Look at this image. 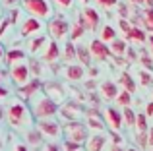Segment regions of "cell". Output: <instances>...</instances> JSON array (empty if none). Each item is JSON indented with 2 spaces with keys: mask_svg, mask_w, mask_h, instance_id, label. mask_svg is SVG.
Here are the masks:
<instances>
[{
  "mask_svg": "<svg viewBox=\"0 0 153 151\" xmlns=\"http://www.w3.org/2000/svg\"><path fill=\"white\" fill-rule=\"evenodd\" d=\"M41 89H43V93H45L52 103H56V105H60V103L66 99L64 87L60 85L58 81H49V83H45V85H41Z\"/></svg>",
  "mask_w": 153,
  "mask_h": 151,
  "instance_id": "cell-12",
  "label": "cell"
},
{
  "mask_svg": "<svg viewBox=\"0 0 153 151\" xmlns=\"http://www.w3.org/2000/svg\"><path fill=\"white\" fill-rule=\"evenodd\" d=\"M68 33H70V41L74 43V41H78V39H82V37H83V33H85V29H83L82 25H78V23H76V25L72 27V29L68 31Z\"/></svg>",
  "mask_w": 153,
  "mask_h": 151,
  "instance_id": "cell-33",
  "label": "cell"
},
{
  "mask_svg": "<svg viewBox=\"0 0 153 151\" xmlns=\"http://www.w3.org/2000/svg\"><path fill=\"white\" fill-rule=\"evenodd\" d=\"M118 25H120V29L124 31V35H128V33H130L132 25H130V21H128V19H118Z\"/></svg>",
  "mask_w": 153,
  "mask_h": 151,
  "instance_id": "cell-41",
  "label": "cell"
},
{
  "mask_svg": "<svg viewBox=\"0 0 153 151\" xmlns=\"http://www.w3.org/2000/svg\"><path fill=\"white\" fill-rule=\"evenodd\" d=\"M60 56V49H58V43L56 41H47V45H45V49L41 50V58L45 62H54L56 58Z\"/></svg>",
  "mask_w": 153,
  "mask_h": 151,
  "instance_id": "cell-17",
  "label": "cell"
},
{
  "mask_svg": "<svg viewBox=\"0 0 153 151\" xmlns=\"http://www.w3.org/2000/svg\"><path fill=\"white\" fill-rule=\"evenodd\" d=\"M10 25H12V23H10V19H8V18H2V19H0V39L4 37V33L8 31V27H10Z\"/></svg>",
  "mask_w": 153,
  "mask_h": 151,
  "instance_id": "cell-40",
  "label": "cell"
},
{
  "mask_svg": "<svg viewBox=\"0 0 153 151\" xmlns=\"http://www.w3.org/2000/svg\"><path fill=\"white\" fill-rule=\"evenodd\" d=\"M62 134L66 136V141H72L78 145H83L85 140L89 138V132L83 122H66L62 126Z\"/></svg>",
  "mask_w": 153,
  "mask_h": 151,
  "instance_id": "cell-4",
  "label": "cell"
},
{
  "mask_svg": "<svg viewBox=\"0 0 153 151\" xmlns=\"http://www.w3.org/2000/svg\"><path fill=\"white\" fill-rule=\"evenodd\" d=\"M138 76H140V81H142V85H149V83H151V74H149V72H146V70L140 68V70H138Z\"/></svg>",
  "mask_w": 153,
  "mask_h": 151,
  "instance_id": "cell-36",
  "label": "cell"
},
{
  "mask_svg": "<svg viewBox=\"0 0 153 151\" xmlns=\"http://www.w3.org/2000/svg\"><path fill=\"white\" fill-rule=\"evenodd\" d=\"M124 151H140V149H136V147H128V149H124Z\"/></svg>",
  "mask_w": 153,
  "mask_h": 151,
  "instance_id": "cell-55",
  "label": "cell"
},
{
  "mask_svg": "<svg viewBox=\"0 0 153 151\" xmlns=\"http://www.w3.org/2000/svg\"><path fill=\"white\" fill-rule=\"evenodd\" d=\"M29 62H22V64H16V66H10V78L12 81L16 83L18 87L25 85L27 81H29Z\"/></svg>",
  "mask_w": 153,
  "mask_h": 151,
  "instance_id": "cell-10",
  "label": "cell"
},
{
  "mask_svg": "<svg viewBox=\"0 0 153 151\" xmlns=\"http://www.w3.org/2000/svg\"><path fill=\"white\" fill-rule=\"evenodd\" d=\"M99 21H101V16H99V12H95L93 8H83V12L79 14L78 18V25H82L83 29H89V31H95L99 27Z\"/></svg>",
  "mask_w": 153,
  "mask_h": 151,
  "instance_id": "cell-7",
  "label": "cell"
},
{
  "mask_svg": "<svg viewBox=\"0 0 153 151\" xmlns=\"http://www.w3.org/2000/svg\"><path fill=\"white\" fill-rule=\"evenodd\" d=\"M138 58H140V64L143 66L142 70H146V72H153V58H151V54L147 53V49H142L138 53Z\"/></svg>",
  "mask_w": 153,
  "mask_h": 151,
  "instance_id": "cell-25",
  "label": "cell"
},
{
  "mask_svg": "<svg viewBox=\"0 0 153 151\" xmlns=\"http://www.w3.org/2000/svg\"><path fill=\"white\" fill-rule=\"evenodd\" d=\"M76 58H79V64L82 66H89L91 64V54L87 47H76Z\"/></svg>",
  "mask_w": 153,
  "mask_h": 151,
  "instance_id": "cell-26",
  "label": "cell"
},
{
  "mask_svg": "<svg viewBox=\"0 0 153 151\" xmlns=\"http://www.w3.org/2000/svg\"><path fill=\"white\" fill-rule=\"evenodd\" d=\"M111 151H124V149L120 147V144H112L111 145Z\"/></svg>",
  "mask_w": 153,
  "mask_h": 151,
  "instance_id": "cell-52",
  "label": "cell"
},
{
  "mask_svg": "<svg viewBox=\"0 0 153 151\" xmlns=\"http://www.w3.org/2000/svg\"><path fill=\"white\" fill-rule=\"evenodd\" d=\"M147 43H149V54H151V58H153V35H149V37H147Z\"/></svg>",
  "mask_w": 153,
  "mask_h": 151,
  "instance_id": "cell-48",
  "label": "cell"
},
{
  "mask_svg": "<svg viewBox=\"0 0 153 151\" xmlns=\"http://www.w3.org/2000/svg\"><path fill=\"white\" fill-rule=\"evenodd\" d=\"M22 6L31 18L47 19L52 16V4L51 0H22Z\"/></svg>",
  "mask_w": 153,
  "mask_h": 151,
  "instance_id": "cell-3",
  "label": "cell"
},
{
  "mask_svg": "<svg viewBox=\"0 0 153 151\" xmlns=\"http://www.w3.org/2000/svg\"><path fill=\"white\" fill-rule=\"evenodd\" d=\"M64 74H66V78L70 79V81H79V79H83V76H85V68H83L82 64H68L66 70H64Z\"/></svg>",
  "mask_w": 153,
  "mask_h": 151,
  "instance_id": "cell-21",
  "label": "cell"
},
{
  "mask_svg": "<svg viewBox=\"0 0 153 151\" xmlns=\"http://www.w3.org/2000/svg\"><path fill=\"white\" fill-rule=\"evenodd\" d=\"M147 147L153 149V126H151V128H147Z\"/></svg>",
  "mask_w": 153,
  "mask_h": 151,
  "instance_id": "cell-45",
  "label": "cell"
},
{
  "mask_svg": "<svg viewBox=\"0 0 153 151\" xmlns=\"http://www.w3.org/2000/svg\"><path fill=\"white\" fill-rule=\"evenodd\" d=\"M6 97H8V89L0 85V99H6Z\"/></svg>",
  "mask_w": 153,
  "mask_h": 151,
  "instance_id": "cell-50",
  "label": "cell"
},
{
  "mask_svg": "<svg viewBox=\"0 0 153 151\" xmlns=\"http://www.w3.org/2000/svg\"><path fill=\"white\" fill-rule=\"evenodd\" d=\"M56 114H60L62 120H64V124H66V122H79L82 116L85 114V110H83L78 103H64Z\"/></svg>",
  "mask_w": 153,
  "mask_h": 151,
  "instance_id": "cell-6",
  "label": "cell"
},
{
  "mask_svg": "<svg viewBox=\"0 0 153 151\" xmlns=\"http://www.w3.org/2000/svg\"><path fill=\"white\" fill-rule=\"evenodd\" d=\"M45 31V23L41 21V19L37 18H25L22 23V27H19V33H22V37L25 39H31V37H37L39 33H43Z\"/></svg>",
  "mask_w": 153,
  "mask_h": 151,
  "instance_id": "cell-8",
  "label": "cell"
},
{
  "mask_svg": "<svg viewBox=\"0 0 153 151\" xmlns=\"http://www.w3.org/2000/svg\"><path fill=\"white\" fill-rule=\"evenodd\" d=\"M0 2H2V6H6V8H14L19 0H0Z\"/></svg>",
  "mask_w": 153,
  "mask_h": 151,
  "instance_id": "cell-46",
  "label": "cell"
},
{
  "mask_svg": "<svg viewBox=\"0 0 153 151\" xmlns=\"http://www.w3.org/2000/svg\"><path fill=\"white\" fill-rule=\"evenodd\" d=\"M143 25L147 27L149 31H153V8H147L146 12H143Z\"/></svg>",
  "mask_w": 153,
  "mask_h": 151,
  "instance_id": "cell-34",
  "label": "cell"
},
{
  "mask_svg": "<svg viewBox=\"0 0 153 151\" xmlns=\"http://www.w3.org/2000/svg\"><path fill=\"white\" fill-rule=\"evenodd\" d=\"M116 39V29L112 25H103V29H101V37H99V41H103L105 45L107 43H111V41H114Z\"/></svg>",
  "mask_w": 153,
  "mask_h": 151,
  "instance_id": "cell-27",
  "label": "cell"
},
{
  "mask_svg": "<svg viewBox=\"0 0 153 151\" xmlns=\"http://www.w3.org/2000/svg\"><path fill=\"white\" fill-rule=\"evenodd\" d=\"M62 151H83V145L72 144V141H64V145H62Z\"/></svg>",
  "mask_w": 153,
  "mask_h": 151,
  "instance_id": "cell-37",
  "label": "cell"
},
{
  "mask_svg": "<svg viewBox=\"0 0 153 151\" xmlns=\"http://www.w3.org/2000/svg\"><path fill=\"white\" fill-rule=\"evenodd\" d=\"M4 62H6L8 68H10V66H16V64H22V62H27V54H25V50H22V49L6 50V58H4Z\"/></svg>",
  "mask_w": 153,
  "mask_h": 151,
  "instance_id": "cell-18",
  "label": "cell"
},
{
  "mask_svg": "<svg viewBox=\"0 0 153 151\" xmlns=\"http://www.w3.org/2000/svg\"><path fill=\"white\" fill-rule=\"evenodd\" d=\"M136 144H138L142 149H146V147H147V132L138 134V136H136Z\"/></svg>",
  "mask_w": 153,
  "mask_h": 151,
  "instance_id": "cell-38",
  "label": "cell"
},
{
  "mask_svg": "<svg viewBox=\"0 0 153 151\" xmlns=\"http://www.w3.org/2000/svg\"><path fill=\"white\" fill-rule=\"evenodd\" d=\"M10 151H31V149L27 147V144H25V141L14 140V141H12V147H10Z\"/></svg>",
  "mask_w": 153,
  "mask_h": 151,
  "instance_id": "cell-35",
  "label": "cell"
},
{
  "mask_svg": "<svg viewBox=\"0 0 153 151\" xmlns=\"http://www.w3.org/2000/svg\"><path fill=\"white\" fill-rule=\"evenodd\" d=\"M134 126H136V130H138V134H142V132H147V116L146 114H136V122H134Z\"/></svg>",
  "mask_w": 153,
  "mask_h": 151,
  "instance_id": "cell-30",
  "label": "cell"
},
{
  "mask_svg": "<svg viewBox=\"0 0 153 151\" xmlns=\"http://www.w3.org/2000/svg\"><path fill=\"white\" fill-rule=\"evenodd\" d=\"M27 103H29L27 107H29V110H31V114H33V118H37V120L52 118V116H56V113H58V105H56V103H52L41 89H39Z\"/></svg>",
  "mask_w": 153,
  "mask_h": 151,
  "instance_id": "cell-2",
  "label": "cell"
},
{
  "mask_svg": "<svg viewBox=\"0 0 153 151\" xmlns=\"http://www.w3.org/2000/svg\"><path fill=\"white\" fill-rule=\"evenodd\" d=\"M0 85H2V74H0Z\"/></svg>",
  "mask_w": 153,
  "mask_h": 151,
  "instance_id": "cell-56",
  "label": "cell"
},
{
  "mask_svg": "<svg viewBox=\"0 0 153 151\" xmlns=\"http://www.w3.org/2000/svg\"><path fill=\"white\" fill-rule=\"evenodd\" d=\"M126 39H128V41L142 43V45H143V43L147 41V33L142 29V27H132V29H130V33L126 35Z\"/></svg>",
  "mask_w": 153,
  "mask_h": 151,
  "instance_id": "cell-24",
  "label": "cell"
},
{
  "mask_svg": "<svg viewBox=\"0 0 153 151\" xmlns=\"http://www.w3.org/2000/svg\"><path fill=\"white\" fill-rule=\"evenodd\" d=\"M43 151H62V145H58L56 141H49V144H43Z\"/></svg>",
  "mask_w": 153,
  "mask_h": 151,
  "instance_id": "cell-39",
  "label": "cell"
},
{
  "mask_svg": "<svg viewBox=\"0 0 153 151\" xmlns=\"http://www.w3.org/2000/svg\"><path fill=\"white\" fill-rule=\"evenodd\" d=\"M146 116H147V118L153 116V101H151V103H147V107H146Z\"/></svg>",
  "mask_w": 153,
  "mask_h": 151,
  "instance_id": "cell-47",
  "label": "cell"
},
{
  "mask_svg": "<svg viewBox=\"0 0 153 151\" xmlns=\"http://www.w3.org/2000/svg\"><path fill=\"white\" fill-rule=\"evenodd\" d=\"M25 140H27V147L29 149H41L43 147V136L37 132V128H31L29 132H25Z\"/></svg>",
  "mask_w": 153,
  "mask_h": 151,
  "instance_id": "cell-22",
  "label": "cell"
},
{
  "mask_svg": "<svg viewBox=\"0 0 153 151\" xmlns=\"http://www.w3.org/2000/svg\"><path fill=\"white\" fill-rule=\"evenodd\" d=\"M8 124L18 132H29L33 128V114H31L29 107L22 99H10L4 109Z\"/></svg>",
  "mask_w": 153,
  "mask_h": 151,
  "instance_id": "cell-1",
  "label": "cell"
},
{
  "mask_svg": "<svg viewBox=\"0 0 153 151\" xmlns=\"http://www.w3.org/2000/svg\"><path fill=\"white\" fill-rule=\"evenodd\" d=\"M89 54H91V58H95V60H107V58L111 56V50H108V47L105 45L103 41L93 39L91 45H89Z\"/></svg>",
  "mask_w": 153,
  "mask_h": 151,
  "instance_id": "cell-13",
  "label": "cell"
},
{
  "mask_svg": "<svg viewBox=\"0 0 153 151\" xmlns=\"http://www.w3.org/2000/svg\"><path fill=\"white\" fill-rule=\"evenodd\" d=\"M103 122H105V126L111 128V132L118 134L122 130V113L116 107H107L103 113Z\"/></svg>",
  "mask_w": 153,
  "mask_h": 151,
  "instance_id": "cell-9",
  "label": "cell"
},
{
  "mask_svg": "<svg viewBox=\"0 0 153 151\" xmlns=\"http://www.w3.org/2000/svg\"><path fill=\"white\" fill-rule=\"evenodd\" d=\"M62 56H64V60H74V58H76V45H74L72 41H68V43H66Z\"/></svg>",
  "mask_w": 153,
  "mask_h": 151,
  "instance_id": "cell-32",
  "label": "cell"
},
{
  "mask_svg": "<svg viewBox=\"0 0 153 151\" xmlns=\"http://www.w3.org/2000/svg\"><path fill=\"white\" fill-rule=\"evenodd\" d=\"M4 58H6V49H4V47L0 45V64L4 62Z\"/></svg>",
  "mask_w": 153,
  "mask_h": 151,
  "instance_id": "cell-49",
  "label": "cell"
},
{
  "mask_svg": "<svg viewBox=\"0 0 153 151\" xmlns=\"http://www.w3.org/2000/svg\"><path fill=\"white\" fill-rule=\"evenodd\" d=\"M116 103H118L120 107H124V109H126V107H130V103H132V93H128V91H118V95H116V99H114Z\"/></svg>",
  "mask_w": 153,
  "mask_h": 151,
  "instance_id": "cell-31",
  "label": "cell"
},
{
  "mask_svg": "<svg viewBox=\"0 0 153 151\" xmlns=\"http://www.w3.org/2000/svg\"><path fill=\"white\" fill-rule=\"evenodd\" d=\"M126 41H122V39H114V41H111V47H108V50H111V56H124L126 54Z\"/></svg>",
  "mask_w": 153,
  "mask_h": 151,
  "instance_id": "cell-23",
  "label": "cell"
},
{
  "mask_svg": "<svg viewBox=\"0 0 153 151\" xmlns=\"http://www.w3.org/2000/svg\"><path fill=\"white\" fill-rule=\"evenodd\" d=\"M134 122H136V113L130 109V107H126V109L122 110V124L134 128Z\"/></svg>",
  "mask_w": 153,
  "mask_h": 151,
  "instance_id": "cell-29",
  "label": "cell"
},
{
  "mask_svg": "<svg viewBox=\"0 0 153 151\" xmlns=\"http://www.w3.org/2000/svg\"><path fill=\"white\" fill-rule=\"evenodd\" d=\"M120 83H122L124 91H128V93H134L136 91V81H134V78H132L130 74H122L120 76Z\"/></svg>",
  "mask_w": 153,
  "mask_h": 151,
  "instance_id": "cell-28",
  "label": "cell"
},
{
  "mask_svg": "<svg viewBox=\"0 0 153 151\" xmlns=\"http://www.w3.org/2000/svg\"><path fill=\"white\" fill-rule=\"evenodd\" d=\"M41 89V79H29V81L25 83V85H22V87H18V93H19V99H22V101H29L31 97H33L35 93H37V91Z\"/></svg>",
  "mask_w": 153,
  "mask_h": 151,
  "instance_id": "cell-14",
  "label": "cell"
},
{
  "mask_svg": "<svg viewBox=\"0 0 153 151\" xmlns=\"http://www.w3.org/2000/svg\"><path fill=\"white\" fill-rule=\"evenodd\" d=\"M47 41H49V37H47V35H37V37H31L29 41H27V50H29L31 54L41 53V50L45 49Z\"/></svg>",
  "mask_w": 153,
  "mask_h": 151,
  "instance_id": "cell-20",
  "label": "cell"
},
{
  "mask_svg": "<svg viewBox=\"0 0 153 151\" xmlns=\"http://www.w3.org/2000/svg\"><path fill=\"white\" fill-rule=\"evenodd\" d=\"M85 116H87V124L85 128H91V130H97V134H103L105 130V122H103V116L97 113V109H89L85 110Z\"/></svg>",
  "mask_w": 153,
  "mask_h": 151,
  "instance_id": "cell-15",
  "label": "cell"
},
{
  "mask_svg": "<svg viewBox=\"0 0 153 151\" xmlns=\"http://www.w3.org/2000/svg\"><path fill=\"white\" fill-rule=\"evenodd\" d=\"M124 56H128L130 60H136V58H138V50L132 49V47H128V49H126V54H124Z\"/></svg>",
  "mask_w": 153,
  "mask_h": 151,
  "instance_id": "cell-43",
  "label": "cell"
},
{
  "mask_svg": "<svg viewBox=\"0 0 153 151\" xmlns=\"http://www.w3.org/2000/svg\"><path fill=\"white\" fill-rule=\"evenodd\" d=\"M101 6H105V8H114L116 4H118V0H97Z\"/></svg>",
  "mask_w": 153,
  "mask_h": 151,
  "instance_id": "cell-44",
  "label": "cell"
},
{
  "mask_svg": "<svg viewBox=\"0 0 153 151\" xmlns=\"http://www.w3.org/2000/svg\"><path fill=\"white\" fill-rule=\"evenodd\" d=\"M68 31H70V25H68V21L64 18L51 19V23H49V33H51L52 41L58 43L60 39H64V35H68Z\"/></svg>",
  "mask_w": 153,
  "mask_h": 151,
  "instance_id": "cell-11",
  "label": "cell"
},
{
  "mask_svg": "<svg viewBox=\"0 0 153 151\" xmlns=\"http://www.w3.org/2000/svg\"><path fill=\"white\" fill-rule=\"evenodd\" d=\"M85 89H89V91H91V89H95V81H93V79H89V81L85 83Z\"/></svg>",
  "mask_w": 153,
  "mask_h": 151,
  "instance_id": "cell-51",
  "label": "cell"
},
{
  "mask_svg": "<svg viewBox=\"0 0 153 151\" xmlns=\"http://www.w3.org/2000/svg\"><path fill=\"white\" fill-rule=\"evenodd\" d=\"M143 4H147V8H153V0H143Z\"/></svg>",
  "mask_w": 153,
  "mask_h": 151,
  "instance_id": "cell-54",
  "label": "cell"
},
{
  "mask_svg": "<svg viewBox=\"0 0 153 151\" xmlns=\"http://www.w3.org/2000/svg\"><path fill=\"white\" fill-rule=\"evenodd\" d=\"M83 151H85V149H83Z\"/></svg>",
  "mask_w": 153,
  "mask_h": 151,
  "instance_id": "cell-57",
  "label": "cell"
},
{
  "mask_svg": "<svg viewBox=\"0 0 153 151\" xmlns=\"http://www.w3.org/2000/svg\"><path fill=\"white\" fill-rule=\"evenodd\" d=\"M37 132L43 138H49V140L54 141L62 136V126L54 118H45V120H37Z\"/></svg>",
  "mask_w": 153,
  "mask_h": 151,
  "instance_id": "cell-5",
  "label": "cell"
},
{
  "mask_svg": "<svg viewBox=\"0 0 153 151\" xmlns=\"http://www.w3.org/2000/svg\"><path fill=\"white\" fill-rule=\"evenodd\" d=\"M130 2H132V4H136V6H142L143 0H130Z\"/></svg>",
  "mask_w": 153,
  "mask_h": 151,
  "instance_id": "cell-53",
  "label": "cell"
},
{
  "mask_svg": "<svg viewBox=\"0 0 153 151\" xmlns=\"http://www.w3.org/2000/svg\"><path fill=\"white\" fill-rule=\"evenodd\" d=\"M52 2H56V6H58V8L68 10V8H72V2H74V0H52Z\"/></svg>",
  "mask_w": 153,
  "mask_h": 151,
  "instance_id": "cell-42",
  "label": "cell"
},
{
  "mask_svg": "<svg viewBox=\"0 0 153 151\" xmlns=\"http://www.w3.org/2000/svg\"><path fill=\"white\" fill-rule=\"evenodd\" d=\"M83 145H85V151H103L107 145V136L105 134H91Z\"/></svg>",
  "mask_w": 153,
  "mask_h": 151,
  "instance_id": "cell-16",
  "label": "cell"
},
{
  "mask_svg": "<svg viewBox=\"0 0 153 151\" xmlns=\"http://www.w3.org/2000/svg\"><path fill=\"white\" fill-rule=\"evenodd\" d=\"M99 91H101L103 99L112 101V99H116V95H118V85H116L114 81H111V79H107V81H103L101 85H99Z\"/></svg>",
  "mask_w": 153,
  "mask_h": 151,
  "instance_id": "cell-19",
  "label": "cell"
}]
</instances>
